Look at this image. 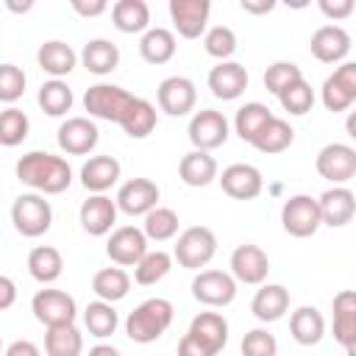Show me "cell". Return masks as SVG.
Instances as JSON below:
<instances>
[{"instance_id":"obj_45","label":"cell","mask_w":356,"mask_h":356,"mask_svg":"<svg viewBox=\"0 0 356 356\" xmlns=\"http://www.w3.org/2000/svg\"><path fill=\"white\" fill-rule=\"evenodd\" d=\"M203 47L211 58H220V61H228L234 53H236V33L228 28V25H214L203 33Z\"/></svg>"},{"instance_id":"obj_51","label":"cell","mask_w":356,"mask_h":356,"mask_svg":"<svg viewBox=\"0 0 356 356\" xmlns=\"http://www.w3.org/2000/svg\"><path fill=\"white\" fill-rule=\"evenodd\" d=\"M70 6H72V11H78L81 17H100V14L108 8L106 0H89V3H86V0H72Z\"/></svg>"},{"instance_id":"obj_7","label":"cell","mask_w":356,"mask_h":356,"mask_svg":"<svg viewBox=\"0 0 356 356\" xmlns=\"http://www.w3.org/2000/svg\"><path fill=\"white\" fill-rule=\"evenodd\" d=\"M31 312L44 328L70 325V323H75V314H78L75 298L67 295L64 289H39L31 300Z\"/></svg>"},{"instance_id":"obj_31","label":"cell","mask_w":356,"mask_h":356,"mask_svg":"<svg viewBox=\"0 0 356 356\" xmlns=\"http://www.w3.org/2000/svg\"><path fill=\"white\" fill-rule=\"evenodd\" d=\"M111 19L122 33H142L150 25V6L145 0H117L111 6Z\"/></svg>"},{"instance_id":"obj_41","label":"cell","mask_w":356,"mask_h":356,"mask_svg":"<svg viewBox=\"0 0 356 356\" xmlns=\"http://www.w3.org/2000/svg\"><path fill=\"white\" fill-rule=\"evenodd\" d=\"M172 270V256L167 250H147L136 264H134V281L142 286L159 284L167 273Z\"/></svg>"},{"instance_id":"obj_25","label":"cell","mask_w":356,"mask_h":356,"mask_svg":"<svg viewBox=\"0 0 356 356\" xmlns=\"http://www.w3.org/2000/svg\"><path fill=\"white\" fill-rule=\"evenodd\" d=\"M186 334L195 337L209 350L220 353L225 348V342H228V320L222 314H217V312H200L197 317H192Z\"/></svg>"},{"instance_id":"obj_12","label":"cell","mask_w":356,"mask_h":356,"mask_svg":"<svg viewBox=\"0 0 356 356\" xmlns=\"http://www.w3.org/2000/svg\"><path fill=\"white\" fill-rule=\"evenodd\" d=\"M106 253L114 264L134 267L147 253V236L136 225H120V228L111 231V236L106 242Z\"/></svg>"},{"instance_id":"obj_26","label":"cell","mask_w":356,"mask_h":356,"mask_svg":"<svg viewBox=\"0 0 356 356\" xmlns=\"http://www.w3.org/2000/svg\"><path fill=\"white\" fill-rule=\"evenodd\" d=\"M286 309H289V289L281 286V284H264V286L253 295V300H250V312H253V317L261 320V323H275V320H281V317L286 314Z\"/></svg>"},{"instance_id":"obj_28","label":"cell","mask_w":356,"mask_h":356,"mask_svg":"<svg viewBox=\"0 0 356 356\" xmlns=\"http://www.w3.org/2000/svg\"><path fill=\"white\" fill-rule=\"evenodd\" d=\"M178 175L186 186H209L217 178V159L206 150H189L178 164Z\"/></svg>"},{"instance_id":"obj_30","label":"cell","mask_w":356,"mask_h":356,"mask_svg":"<svg viewBox=\"0 0 356 356\" xmlns=\"http://www.w3.org/2000/svg\"><path fill=\"white\" fill-rule=\"evenodd\" d=\"M81 64L92 75H108L120 64V47L108 39H89L81 50Z\"/></svg>"},{"instance_id":"obj_4","label":"cell","mask_w":356,"mask_h":356,"mask_svg":"<svg viewBox=\"0 0 356 356\" xmlns=\"http://www.w3.org/2000/svg\"><path fill=\"white\" fill-rule=\"evenodd\" d=\"M11 222H14L17 234L33 239V236H42V234L50 231L53 209H50V203L44 200V195L28 192V195H19V197L11 203Z\"/></svg>"},{"instance_id":"obj_3","label":"cell","mask_w":356,"mask_h":356,"mask_svg":"<svg viewBox=\"0 0 356 356\" xmlns=\"http://www.w3.org/2000/svg\"><path fill=\"white\" fill-rule=\"evenodd\" d=\"M136 95L125 92L122 86L117 83H95L83 92V108L89 111V117H97V120H108V122H122L125 111L131 108Z\"/></svg>"},{"instance_id":"obj_34","label":"cell","mask_w":356,"mask_h":356,"mask_svg":"<svg viewBox=\"0 0 356 356\" xmlns=\"http://www.w3.org/2000/svg\"><path fill=\"white\" fill-rule=\"evenodd\" d=\"M292 142H295V131H292V125H289L286 120H281V117H273V120L253 136L250 145H253L259 153L273 156V153H284Z\"/></svg>"},{"instance_id":"obj_1","label":"cell","mask_w":356,"mask_h":356,"mask_svg":"<svg viewBox=\"0 0 356 356\" xmlns=\"http://www.w3.org/2000/svg\"><path fill=\"white\" fill-rule=\"evenodd\" d=\"M14 172L25 186H31L42 195H61L72 184V167L67 164V159L44 153V150L25 153L17 161Z\"/></svg>"},{"instance_id":"obj_35","label":"cell","mask_w":356,"mask_h":356,"mask_svg":"<svg viewBox=\"0 0 356 356\" xmlns=\"http://www.w3.org/2000/svg\"><path fill=\"white\" fill-rule=\"evenodd\" d=\"M28 273L39 284H53L64 273V259L53 245H36L28 253Z\"/></svg>"},{"instance_id":"obj_15","label":"cell","mask_w":356,"mask_h":356,"mask_svg":"<svg viewBox=\"0 0 356 356\" xmlns=\"http://www.w3.org/2000/svg\"><path fill=\"white\" fill-rule=\"evenodd\" d=\"M209 14H211L209 0H170L172 25L184 39H197L200 33H206Z\"/></svg>"},{"instance_id":"obj_6","label":"cell","mask_w":356,"mask_h":356,"mask_svg":"<svg viewBox=\"0 0 356 356\" xmlns=\"http://www.w3.org/2000/svg\"><path fill=\"white\" fill-rule=\"evenodd\" d=\"M281 225H284V231L289 236H298V239L314 236L317 228L323 225L317 197H312V195H292V197H286L284 206H281Z\"/></svg>"},{"instance_id":"obj_5","label":"cell","mask_w":356,"mask_h":356,"mask_svg":"<svg viewBox=\"0 0 356 356\" xmlns=\"http://www.w3.org/2000/svg\"><path fill=\"white\" fill-rule=\"evenodd\" d=\"M217 253V236L211 228L206 225H192L186 228L178 242H175V250H172V259L186 267V270H200L206 267Z\"/></svg>"},{"instance_id":"obj_38","label":"cell","mask_w":356,"mask_h":356,"mask_svg":"<svg viewBox=\"0 0 356 356\" xmlns=\"http://www.w3.org/2000/svg\"><path fill=\"white\" fill-rule=\"evenodd\" d=\"M83 325L92 337L97 339H106L117 331L120 325V317H117V309L114 303H106V300H92L86 309H83Z\"/></svg>"},{"instance_id":"obj_20","label":"cell","mask_w":356,"mask_h":356,"mask_svg":"<svg viewBox=\"0 0 356 356\" xmlns=\"http://www.w3.org/2000/svg\"><path fill=\"white\" fill-rule=\"evenodd\" d=\"M334 339L348 350V356H356V292L342 289L334 295Z\"/></svg>"},{"instance_id":"obj_23","label":"cell","mask_w":356,"mask_h":356,"mask_svg":"<svg viewBox=\"0 0 356 356\" xmlns=\"http://www.w3.org/2000/svg\"><path fill=\"white\" fill-rule=\"evenodd\" d=\"M209 89L220 100H236L248 89V70L239 61H220L209 72Z\"/></svg>"},{"instance_id":"obj_50","label":"cell","mask_w":356,"mask_h":356,"mask_svg":"<svg viewBox=\"0 0 356 356\" xmlns=\"http://www.w3.org/2000/svg\"><path fill=\"white\" fill-rule=\"evenodd\" d=\"M178 356H217L214 350H209L206 345H200L195 337L184 334L181 342H178Z\"/></svg>"},{"instance_id":"obj_54","label":"cell","mask_w":356,"mask_h":356,"mask_svg":"<svg viewBox=\"0 0 356 356\" xmlns=\"http://www.w3.org/2000/svg\"><path fill=\"white\" fill-rule=\"evenodd\" d=\"M239 6H242V11H248V14H267V11L275 8V0H242Z\"/></svg>"},{"instance_id":"obj_55","label":"cell","mask_w":356,"mask_h":356,"mask_svg":"<svg viewBox=\"0 0 356 356\" xmlns=\"http://www.w3.org/2000/svg\"><path fill=\"white\" fill-rule=\"evenodd\" d=\"M89 356H122V353H120L114 345H103V342H100V345L89 348Z\"/></svg>"},{"instance_id":"obj_46","label":"cell","mask_w":356,"mask_h":356,"mask_svg":"<svg viewBox=\"0 0 356 356\" xmlns=\"http://www.w3.org/2000/svg\"><path fill=\"white\" fill-rule=\"evenodd\" d=\"M300 78H303V72H300V67L295 61H275L264 72V89L278 95V92H284L289 83H295Z\"/></svg>"},{"instance_id":"obj_24","label":"cell","mask_w":356,"mask_h":356,"mask_svg":"<svg viewBox=\"0 0 356 356\" xmlns=\"http://www.w3.org/2000/svg\"><path fill=\"white\" fill-rule=\"evenodd\" d=\"M120 172H122V167L114 156H92L81 167V184L86 192L103 195L106 189H111L120 181Z\"/></svg>"},{"instance_id":"obj_49","label":"cell","mask_w":356,"mask_h":356,"mask_svg":"<svg viewBox=\"0 0 356 356\" xmlns=\"http://www.w3.org/2000/svg\"><path fill=\"white\" fill-rule=\"evenodd\" d=\"M317 6H320V11H323L328 19H334V22L353 14V0H320Z\"/></svg>"},{"instance_id":"obj_43","label":"cell","mask_w":356,"mask_h":356,"mask_svg":"<svg viewBox=\"0 0 356 356\" xmlns=\"http://www.w3.org/2000/svg\"><path fill=\"white\" fill-rule=\"evenodd\" d=\"M28 128H31V122H28V114L22 108L8 106L6 111H0V145L3 147L22 145L28 136Z\"/></svg>"},{"instance_id":"obj_48","label":"cell","mask_w":356,"mask_h":356,"mask_svg":"<svg viewBox=\"0 0 356 356\" xmlns=\"http://www.w3.org/2000/svg\"><path fill=\"white\" fill-rule=\"evenodd\" d=\"M242 356H278V342L270 331L253 328L242 337Z\"/></svg>"},{"instance_id":"obj_53","label":"cell","mask_w":356,"mask_h":356,"mask_svg":"<svg viewBox=\"0 0 356 356\" xmlns=\"http://www.w3.org/2000/svg\"><path fill=\"white\" fill-rule=\"evenodd\" d=\"M14 300H17V286H14V281L6 278V275H0V312H3V309H11Z\"/></svg>"},{"instance_id":"obj_36","label":"cell","mask_w":356,"mask_h":356,"mask_svg":"<svg viewBox=\"0 0 356 356\" xmlns=\"http://www.w3.org/2000/svg\"><path fill=\"white\" fill-rule=\"evenodd\" d=\"M139 53L147 64H167L175 56V36L167 28H147L139 39Z\"/></svg>"},{"instance_id":"obj_22","label":"cell","mask_w":356,"mask_h":356,"mask_svg":"<svg viewBox=\"0 0 356 356\" xmlns=\"http://www.w3.org/2000/svg\"><path fill=\"white\" fill-rule=\"evenodd\" d=\"M81 225L89 236H103L114 228L117 222V203L106 195H89L83 203H81Z\"/></svg>"},{"instance_id":"obj_57","label":"cell","mask_w":356,"mask_h":356,"mask_svg":"<svg viewBox=\"0 0 356 356\" xmlns=\"http://www.w3.org/2000/svg\"><path fill=\"white\" fill-rule=\"evenodd\" d=\"M0 350H3V339H0Z\"/></svg>"},{"instance_id":"obj_19","label":"cell","mask_w":356,"mask_h":356,"mask_svg":"<svg viewBox=\"0 0 356 356\" xmlns=\"http://www.w3.org/2000/svg\"><path fill=\"white\" fill-rule=\"evenodd\" d=\"M97 125L89 117H67L58 125V147L70 156H86L97 145Z\"/></svg>"},{"instance_id":"obj_56","label":"cell","mask_w":356,"mask_h":356,"mask_svg":"<svg viewBox=\"0 0 356 356\" xmlns=\"http://www.w3.org/2000/svg\"><path fill=\"white\" fill-rule=\"evenodd\" d=\"M6 8H11V11L22 14V11H31V8H33V3H31V0H28V3H14V0H8V3H6Z\"/></svg>"},{"instance_id":"obj_8","label":"cell","mask_w":356,"mask_h":356,"mask_svg":"<svg viewBox=\"0 0 356 356\" xmlns=\"http://www.w3.org/2000/svg\"><path fill=\"white\" fill-rule=\"evenodd\" d=\"M189 142L195 150H214L220 145H225L228 139V120L222 111L217 108H200L195 111V117L189 120Z\"/></svg>"},{"instance_id":"obj_44","label":"cell","mask_w":356,"mask_h":356,"mask_svg":"<svg viewBox=\"0 0 356 356\" xmlns=\"http://www.w3.org/2000/svg\"><path fill=\"white\" fill-rule=\"evenodd\" d=\"M275 97H278L281 108H284V111H289V114H295V117L309 114V111H312V106H314V92H312V86L306 83V78H300V81L289 83V86H286L284 92H278Z\"/></svg>"},{"instance_id":"obj_2","label":"cell","mask_w":356,"mask_h":356,"mask_svg":"<svg viewBox=\"0 0 356 356\" xmlns=\"http://www.w3.org/2000/svg\"><path fill=\"white\" fill-rule=\"evenodd\" d=\"M172 317H175V309L167 298H147L125 317V334L131 342H139V345L156 342L172 325Z\"/></svg>"},{"instance_id":"obj_29","label":"cell","mask_w":356,"mask_h":356,"mask_svg":"<svg viewBox=\"0 0 356 356\" xmlns=\"http://www.w3.org/2000/svg\"><path fill=\"white\" fill-rule=\"evenodd\" d=\"M289 334L298 345H317L325 337V320L314 306H300L289 317Z\"/></svg>"},{"instance_id":"obj_21","label":"cell","mask_w":356,"mask_h":356,"mask_svg":"<svg viewBox=\"0 0 356 356\" xmlns=\"http://www.w3.org/2000/svg\"><path fill=\"white\" fill-rule=\"evenodd\" d=\"M320 206V220L331 228H342L353 220L356 214V197L348 186H331L317 197Z\"/></svg>"},{"instance_id":"obj_47","label":"cell","mask_w":356,"mask_h":356,"mask_svg":"<svg viewBox=\"0 0 356 356\" xmlns=\"http://www.w3.org/2000/svg\"><path fill=\"white\" fill-rule=\"evenodd\" d=\"M25 95V72L17 64H0V100L14 103Z\"/></svg>"},{"instance_id":"obj_13","label":"cell","mask_w":356,"mask_h":356,"mask_svg":"<svg viewBox=\"0 0 356 356\" xmlns=\"http://www.w3.org/2000/svg\"><path fill=\"white\" fill-rule=\"evenodd\" d=\"M156 97H159V108H161L164 114H170V117H184V114H189V111L195 108V103H197V89H195V83H192L189 78H184V75H170V78H164V81L159 83Z\"/></svg>"},{"instance_id":"obj_42","label":"cell","mask_w":356,"mask_h":356,"mask_svg":"<svg viewBox=\"0 0 356 356\" xmlns=\"http://www.w3.org/2000/svg\"><path fill=\"white\" fill-rule=\"evenodd\" d=\"M142 234L153 242H167L178 234V214L167 206H156L145 214V222H142Z\"/></svg>"},{"instance_id":"obj_39","label":"cell","mask_w":356,"mask_h":356,"mask_svg":"<svg viewBox=\"0 0 356 356\" xmlns=\"http://www.w3.org/2000/svg\"><path fill=\"white\" fill-rule=\"evenodd\" d=\"M36 103H39V108L47 117H64L72 108V89L64 81H56V78L53 81H44L39 86Z\"/></svg>"},{"instance_id":"obj_32","label":"cell","mask_w":356,"mask_h":356,"mask_svg":"<svg viewBox=\"0 0 356 356\" xmlns=\"http://www.w3.org/2000/svg\"><path fill=\"white\" fill-rule=\"evenodd\" d=\"M128 289H131V275L122 267H103L92 278V292L97 295V300H106V303L122 300Z\"/></svg>"},{"instance_id":"obj_16","label":"cell","mask_w":356,"mask_h":356,"mask_svg":"<svg viewBox=\"0 0 356 356\" xmlns=\"http://www.w3.org/2000/svg\"><path fill=\"white\" fill-rule=\"evenodd\" d=\"M220 186L234 200H253L264 189V178L253 164H228L220 175Z\"/></svg>"},{"instance_id":"obj_33","label":"cell","mask_w":356,"mask_h":356,"mask_svg":"<svg viewBox=\"0 0 356 356\" xmlns=\"http://www.w3.org/2000/svg\"><path fill=\"white\" fill-rule=\"evenodd\" d=\"M156 122H159L156 106H153L150 100H145V97H134V103H131V108L125 111L120 128H122L131 139H145V136L153 134Z\"/></svg>"},{"instance_id":"obj_18","label":"cell","mask_w":356,"mask_h":356,"mask_svg":"<svg viewBox=\"0 0 356 356\" xmlns=\"http://www.w3.org/2000/svg\"><path fill=\"white\" fill-rule=\"evenodd\" d=\"M270 273V259L267 253L259 248V245H239L234 248L231 253V275L234 281H242V284H261Z\"/></svg>"},{"instance_id":"obj_27","label":"cell","mask_w":356,"mask_h":356,"mask_svg":"<svg viewBox=\"0 0 356 356\" xmlns=\"http://www.w3.org/2000/svg\"><path fill=\"white\" fill-rule=\"evenodd\" d=\"M36 64H39L47 75H53L56 81H61L64 75H70V72L75 70L78 56H75V50H72L67 42L50 39V42H44V44L36 50Z\"/></svg>"},{"instance_id":"obj_40","label":"cell","mask_w":356,"mask_h":356,"mask_svg":"<svg viewBox=\"0 0 356 356\" xmlns=\"http://www.w3.org/2000/svg\"><path fill=\"white\" fill-rule=\"evenodd\" d=\"M275 114L264 106V103H245L239 111H236V117H234V131H236V136L242 139V142H253V136L273 120Z\"/></svg>"},{"instance_id":"obj_37","label":"cell","mask_w":356,"mask_h":356,"mask_svg":"<svg viewBox=\"0 0 356 356\" xmlns=\"http://www.w3.org/2000/svg\"><path fill=\"white\" fill-rule=\"evenodd\" d=\"M81 350H83V334L75 328V323L47 328V334H44L47 356H81Z\"/></svg>"},{"instance_id":"obj_17","label":"cell","mask_w":356,"mask_h":356,"mask_svg":"<svg viewBox=\"0 0 356 356\" xmlns=\"http://www.w3.org/2000/svg\"><path fill=\"white\" fill-rule=\"evenodd\" d=\"M309 50L323 64H337L350 53V33L342 25H320L312 33Z\"/></svg>"},{"instance_id":"obj_9","label":"cell","mask_w":356,"mask_h":356,"mask_svg":"<svg viewBox=\"0 0 356 356\" xmlns=\"http://www.w3.org/2000/svg\"><path fill=\"white\" fill-rule=\"evenodd\" d=\"M314 167L325 181H331L334 186H342L356 175V150L345 142H331L317 153Z\"/></svg>"},{"instance_id":"obj_11","label":"cell","mask_w":356,"mask_h":356,"mask_svg":"<svg viewBox=\"0 0 356 356\" xmlns=\"http://www.w3.org/2000/svg\"><path fill=\"white\" fill-rule=\"evenodd\" d=\"M356 103V64L345 61L323 81V106L328 111H348Z\"/></svg>"},{"instance_id":"obj_14","label":"cell","mask_w":356,"mask_h":356,"mask_svg":"<svg viewBox=\"0 0 356 356\" xmlns=\"http://www.w3.org/2000/svg\"><path fill=\"white\" fill-rule=\"evenodd\" d=\"M114 203L128 217H145L150 209L159 206V186L150 178H131L120 186Z\"/></svg>"},{"instance_id":"obj_10","label":"cell","mask_w":356,"mask_h":356,"mask_svg":"<svg viewBox=\"0 0 356 356\" xmlns=\"http://www.w3.org/2000/svg\"><path fill=\"white\" fill-rule=\"evenodd\" d=\"M192 295L206 306H228L236 298V281L222 270H200L192 278Z\"/></svg>"},{"instance_id":"obj_52","label":"cell","mask_w":356,"mask_h":356,"mask_svg":"<svg viewBox=\"0 0 356 356\" xmlns=\"http://www.w3.org/2000/svg\"><path fill=\"white\" fill-rule=\"evenodd\" d=\"M3 356H42V350H39L31 339H17V342H11V345L6 348Z\"/></svg>"}]
</instances>
